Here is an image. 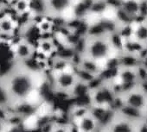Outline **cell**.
Masks as SVG:
<instances>
[{"label":"cell","mask_w":147,"mask_h":132,"mask_svg":"<svg viewBox=\"0 0 147 132\" xmlns=\"http://www.w3.org/2000/svg\"><path fill=\"white\" fill-rule=\"evenodd\" d=\"M46 71L32 68L28 62H16L0 75V102L9 110L27 113L43 102L42 88L47 80Z\"/></svg>","instance_id":"cell-1"},{"label":"cell","mask_w":147,"mask_h":132,"mask_svg":"<svg viewBox=\"0 0 147 132\" xmlns=\"http://www.w3.org/2000/svg\"><path fill=\"white\" fill-rule=\"evenodd\" d=\"M114 36L115 31L107 29L99 31L88 30L82 37L77 55L97 62L106 71L112 60L118 59L121 49L115 42Z\"/></svg>","instance_id":"cell-2"},{"label":"cell","mask_w":147,"mask_h":132,"mask_svg":"<svg viewBox=\"0 0 147 132\" xmlns=\"http://www.w3.org/2000/svg\"><path fill=\"white\" fill-rule=\"evenodd\" d=\"M147 117L133 110L119 105L102 122L100 132H145Z\"/></svg>","instance_id":"cell-3"},{"label":"cell","mask_w":147,"mask_h":132,"mask_svg":"<svg viewBox=\"0 0 147 132\" xmlns=\"http://www.w3.org/2000/svg\"><path fill=\"white\" fill-rule=\"evenodd\" d=\"M88 105L96 111H111L118 107V90L112 78L104 76L88 87Z\"/></svg>","instance_id":"cell-4"},{"label":"cell","mask_w":147,"mask_h":132,"mask_svg":"<svg viewBox=\"0 0 147 132\" xmlns=\"http://www.w3.org/2000/svg\"><path fill=\"white\" fill-rule=\"evenodd\" d=\"M49 80L50 88L54 93L69 98L78 96L79 89L86 86L78 78L76 62L61 70H50Z\"/></svg>","instance_id":"cell-5"},{"label":"cell","mask_w":147,"mask_h":132,"mask_svg":"<svg viewBox=\"0 0 147 132\" xmlns=\"http://www.w3.org/2000/svg\"><path fill=\"white\" fill-rule=\"evenodd\" d=\"M128 107L147 117V84L143 81L118 92V106Z\"/></svg>","instance_id":"cell-6"},{"label":"cell","mask_w":147,"mask_h":132,"mask_svg":"<svg viewBox=\"0 0 147 132\" xmlns=\"http://www.w3.org/2000/svg\"><path fill=\"white\" fill-rule=\"evenodd\" d=\"M9 48L12 54L13 61L16 62L30 61L36 54V44L24 37H21L17 42L13 41Z\"/></svg>","instance_id":"cell-7"},{"label":"cell","mask_w":147,"mask_h":132,"mask_svg":"<svg viewBox=\"0 0 147 132\" xmlns=\"http://www.w3.org/2000/svg\"><path fill=\"white\" fill-rule=\"evenodd\" d=\"M72 123L75 126L76 132H100L102 121L92 108L88 113Z\"/></svg>","instance_id":"cell-8"},{"label":"cell","mask_w":147,"mask_h":132,"mask_svg":"<svg viewBox=\"0 0 147 132\" xmlns=\"http://www.w3.org/2000/svg\"><path fill=\"white\" fill-rule=\"evenodd\" d=\"M131 34L128 39L135 42L144 49H147V17L132 20L130 23Z\"/></svg>","instance_id":"cell-9"},{"label":"cell","mask_w":147,"mask_h":132,"mask_svg":"<svg viewBox=\"0 0 147 132\" xmlns=\"http://www.w3.org/2000/svg\"><path fill=\"white\" fill-rule=\"evenodd\" d=\"M36 55L42 58L51 59L58 53V45L53 37L41 36L36 42Z\"/></svg>","instance_id":"cell-10"},{"label":"cell","mask_w":147,"mask_h":132,"mask_svg":"<svg viewBox=\"0 0 147 132\" xmlns=\"http://www.w3.org/2000/svg\"><path fill=\"white\" fill-rule=\"evenodd\" d=\"M42 132H76V130L69 120H49L42 126Z\"/></svg>","instance_id":"cell-11"},{"label":"cell","mask_w":147,"mask_h":132,"mask_svg":"<svg viewBox=\"0 0 147 132\" xmlns=\"http://www.w3.org/2000/svg\"><path fill=\"white\" fill-rule=\"evenodd\" d=\"M18 28V20L12 14L5 12L0 16V33L1 34L15 36Z\"/></svg>","instance_id":"cell-12"},{"label":"cell","mask_w":147,"mask_h":132,"mask_svg":"<svg viewBox=\"0 0 147 132\" xmlns=\"http://www.w3.org/2000/svg\"><path fill=\"white\" fill-rule=\"evenodd\" d=\"M91 109L92 108L88 104L73 105H71V107H69V110L67 112V117H68L67 120H69L71 123L76 122L80 117H82L86 113H88Z\"/></svg>","instance_id":"cell-13"},{"label":"cell","mask_w":147,"mask_h":132,"mask_svg":"<svg viewBox=\"0 0 147 132\" xmlns=\"http://www.w3.org/2000/svg\"><path fill=\"white\" fill-rule=\"evenodd\" d=\"M35 23V28L38 31V33L43 36L46 35H49L53 32L54 29V22L53 18L47 17V16H42L39 20L34 23Z\"/></svg>","instance_id":"cell-14"},{"label":"cell","mask_w":147,"mask_h":132,"mask_svg":"<svg viewBox=\"0 0 147 132\" xmlns=\"http://www.w3.org/2000/svg\"><path fill=\"white\" fill-rule=\"evenodd\" d=\"M11 7L18 17L27 16L32 11V0H16Z\"/></svg>","instance_id":"cell-15"},{"label":"cell","mask_w":147,"mask_h":132,"mask_svg":"<svg viewBox=\"0 0 147 132\" xmlns=\"http://www.w3.org/2000/svg\"><path fill=\"white\" fill-rule=\"evenodd\" d=\"M143 8H144V17H147V0H145V2L144 3Z\"/></svg>","instance_id":"cell-16"},{"label":"cell","mask_w":147,"mask_h":132,"mask_svg":"<svg viewBox=\"0 0 147 132\" xmlns=\"http://www.w3.org/2000/svg\"><path fill=\"white\" fill-rule=\"evenodd\" d=\"M3 1H4V3L5 2L7 5H10V6L16 1V0H3Z\"/></svg>","instance_id":"cell-17"},{"label":"cell","mask_w":147,"mask_h":132,"mask_svg":"<svg viewBox=\"0 0 147 132\" xmlns=\"http://www.w3.org/2000/svg\"><path fill=\"white\" fill-rule=\"evenodd\" d=\"M121 1H126V0H119V2H121ZM133 1H137V2H139V3H144V2H145V0H133Z\"/></svg>","instance_id":"cell-18"},{"label":"cell","mask_w":147,"mask_h":132,"mask_svg":"<svg viewBox=\"0 0 147 132\" xmlns=\"http://www.w3.org/2000/svg\"><path fill=\"white\" fill-rule=\"evenodd\" d=\"M145 81H146V84H147V80H145Z\"/></svg>","instance_id":"cell-19"}]
</instances>
